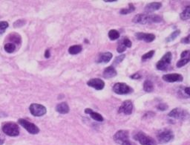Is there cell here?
<instances>
[{"label":"cell","instance_id":"obj_1","mask_svg":"<svg viewBox=\"0 0 190 145\" xmlns=\"http://www.w3.org/2000/svg\"><path fill=\"white\" fill-rule=\"evenodd\" d=\"M162 20V17L158 15H155V14H139L135 16L132 19V22L134 23L146 25V24L151 23H158V22H161Z\"/></svg>","mask_w":190,"mask_h":145},{"label":"cell","instance_id":"obj_2","mask_svg":"<svg viewBox=\"0 0 190 145\" xmlns=\"http://www.w3.org/2000/svg\"><path fill=\"white\" fill-rule=\"evenodd\" d=\"M134 139L139 142L141 145H156L157 142L153 138L147 136L142 131L138 132L134 136Z\"/></svg>","mask_w":190,"mask_h":145},{"label":"cell","instance_id":"obj_3","mask_svg":"<svg viewBox=\"0 0 190 145\" xmlns=\"http://www.w3.org/2000/svg\"><path fill=\"white\" fill-rule=\"evenodd\" d=\"M129 136L127 130H119L115 134L113 139L120 145H131L129 141Z\"/></svg>","mask_w":190,"mask_h":145},{"label":"cell","instance_id":"obj_4","mask_svg":"<svg viewBox=\"0 0 190 145\" xmlns=\"http://www.w3.org/2000/svg\"><path fill=\"white\" fill-rule=\"evenodd\" d=\"M2 131L9 136H17L19 134V128L16 123L14 122H7L2 126Z\"/></svg>","mask_w":190,"mask_h":145},{"label":"cell","instance_id":"obj_5","mask_svg":"<svg viewBox=\"0 0 190 145\" xmlns=\"http://www.w3.org/2000/svg\"><path fill=\"white\" fill-rule=\"evenodd\" d=\"M157 139L161 143H167L174 139V133L168 129H162L157 134Z\"/></svg>","mask_w":190,"mask_h":145},{"label":"cell","instance_id":"obj_6","mask_svg":"<svg viewBox=\"0 0 190 145\" xmlns=\"http://www.w3.org/2000/svg\"><path fill=\"white\" fill-rule=\"evenodd\" d=\"M172 53L168 51V52L166 53L163 57L161 58V60H160L157 63L156 68L157 69L161 70V71H163V70H166L167 68H168V66L171 63V61H172Z\"/></svg>","mask_w":190,"mask_h":145},{"label":"cell","instance_id":"obj_7","mask_svg":"<svg viewBox=\"0 0 190 145\" xmlns=\"http://www.w3.org/2000/svg\"><path fill=\"white\" fill-rule=\"evenodd\" d=\"M168 117L172 118L179 119V120H186L189 116V112L187 110H184L181 108H175L168 113Z\"/></svg>","mask_w":190,"mask_h":145},{"label":"cell","instance_id":"obj_8","mask_svg":"<svg viewBox=\"0 0 190 145\" xmlns=\"http://www.w3.org/2000/svg\"><path fill=\"white\" fill-rule=\"evenodd\" d=\"M18 123H19L22 127H24L28 133H31V134L36 135L39 133V127H37V126H36L34 123H31V122L25 120V119H19Z\"/></svg>","mask_w":190,"mask_h":145},{"label":"cell","instance_id":"obj_9","mask_svg":"<svg viewBox=\"0 0 190 145\" xmlns=\"http://www.w3.org/2000/svg\"><path fill=\"white\" fill-rule=\"evenodd\" d=\"M113 91L118 95H127L133 92L132 88L124 83H117L113 87Z\"/></svg>","mask_w":190,"mask_h":145},{"label":"cell","instance_id":"obj_10","mask_svg":"<svg viewBox=\"0 0 190 145\" xmlns=\"http://www.w3.org/2000/svg\"><path fill=\"white\" fill-rule=\"evenodd\" d=\"M29 110L31 114L36 117H40L46 113L47 110L43 105L39 103H32L30 105Z\"/></svg>","mask_w":190,"mask_h":145},{"label":"cell","instance_id":"obj_11","mask_svg":"<svg viewBox=\"0 0 190 145\" xmlns=\"http://www.w3.org/2000/svg\"><path fill=\"white\" fill-rule=\"evenodd\" d=\"M133 111V103L131 100H125L123 102L121 106L118 110V113H123L124 115H131Z\"/></svg>","mask_w":190,"mask_h":145},{"label":"cell","instance_id":"obj_12","mask_svg":"<svg viewBox=\"0 0 190 145\" xmlns=\"http://www.w3.org/2000/svg\"><path fill=\"white\" fill-rule=\"evenodd\" d=\"M87 85L97 90H102L105 87V83L100 78H93L87 82Z\"/></svg>","mask_w":190,"mask_h":145},{"label":"cell","instance_id":"obj_13","mask_svg":"<svg viewBox=\"0 0 190 145\" xmlns=\"http://www.w3.org/2000/svg\"><path fill=\"white\" fill-rule=\"evenodd\" d=\"M163 80L167 83H175V82L183 81V76L180 74L174 73V74H167L163 76Z\"/></svg>","mask_w":190,"mask_h":145},{"label":"cell","instance_id":"obj_14","mask_svg":"<svg viewBox=\"0 0 190 145\" xmlns=\"http://www.w3.org/2000/svg\"><path fill=\"white\" fill-rule=\"evenodd\" d=\"M135 37L139 40H143L146 43H151L155 40V35L151 33H136Z\"/></svg>","mask_w":190,"mask_h":145},{"label":"cell","instance_id":"obj_15","mask_svg":"<svg viewBox=\"0 0 190 145\" xmlns=\"http://www.w3.org/2000/svg\"><path fill=\"white\" fill-rule=\"evenodd\" d=\"M112 54L111 52H105L102 53L98 57V60L96 62L98 63H107L112 58Z\"/></svg>","mask_w":190,"mask_h":145},{"label":"cell","instance_id":"obj_16","mask_svg":"<svg viewBox=\"0 0 190 145\" xmlns=\"http://www.w3.org/2000/svg\"><path fill=\"white\" fill-rule=\"evenodd\" d=\"M161 7H162V3H161V2H151V3L148 4L145 7V11L146 14H149V13L158 11Z\"/></svg>","mask_w":190,"mask_h":145},{"label":"cell","instance_id":"obj_17","mask_svg":"<svg viewBox=\"0 0 190 145\" xmlns=\"http://www.w3.org/2000/svg\"><path fill=\"white\" fill-rule=\"evenodd\" d=\"M118 74V72H117L116 69H115L114 66H108L107 68L105 69L103 73V76L104 78H111V77H114Z\"/></svg>","mask_w":190,"mask_h":145},{"label":"cell","instance_id":"obj_18","mask_svg":"<svg viewBox=\"0 0 190 145\" xmlns=\"http://www.w3.org/2000/svg\"><path fill=\"white\" fill-rule=\"evenodd\" d=\"M69 106L68 105L66 102H62L57 104L56 107V111L60 114H67L69 113Z\"/></svg>","mask_w":190,"mask_h":145},{"label":"cell","instance_id":"obj_19","mask_svg":"<svg viewBox=\"0 0 190 145\" xmlns=\"http://www.w3.org/2000/svg\"><path fill=\"white\" fill-rule=\"evenodd\" d=\"M85 113L90 115L91 117V118H93L94 120H97V121L102 122L103 120V117L100 114H99V113H95V112L93 111L91 109H88V108L85 109Z\"/></svg>","mask_w":190,"mask_h":145},{"label":"cell","instance_id":"obj_20","mask_svg":"<svg viewBox=\"0 0 190 145\" xmlns=\"http://www.w3.org/2000/svg\"><path fill=\"white\" fill-rule=\"evenodd\" d=\"M82 45H72V46L68 48V52H69L70 54H72V55H74V54H77L79 53H80L82 51Z\"/></svg>","mask_w":190,"mask_h":145},{"label":"cell","instance_id":"obj_21","mask_svg":"<svg viewBox=\"0 0 190 145\" xmlns=\"http://www.w3.org/2000/svg\"><path fill=\"white\" fill-rule=\"evenodd\" d=\"M143 89L146 92H151L154 90L153 83L149 80H145L143 84Z\"/></svg>","mask_w":190,"mask_h":145},{"label":"cell","instance_id":"obj_22","mask_svg":"<svg viewBox=\"0 0 190 145\" xmlns=\"http://www.w3.org/2000/svg\"><path fill=\"white\" fill-rule=\"evenodd\" d=\"M183 20H188L190 19V6H187L180 15Z\"/></svg>","mask_w":190,"mask_h":145},{"label":"cell","instance_id":"obj_23","mask_svg":"<svg viewBox=\"0 0 190 145\" xmlns=\"http://www.w3.org/2000/svg\"><path fill=\"white\" fill-rule=\"evenodd\" d=\"M135 7L134 6V5L131 3H130L128 5V7L127 8H123V9L120 10V14H123V15H125V14H130V13H132L133 11H135Z\"/></svg>","mask_w":190,"mask_h":145},{"label":"cell","instance_id":"obj_24","mask_svg":"<svg viewBox=\"0 0 190 145\" xmlns=\"http://www.w3.org/2000/svg\"><path fill=\"white\" fill-rule=\"evenodd\" d=\"M108 37L111 40H118L120 37V33L117 30H110L109 32H108Z\"/></svg>","mask_w":190,"mask_h":145},{"label":"cell","instance_id":"obj_25","mask_svg":"<svg viewBox=\"0 0 190 145\" xmlns=\"http://www.w3.org/2000/svg\"><path fill=\"white\" fill-rule=\"evenodd\" d=\"M9 39L10 40L15 43L16 44H19L21 43V37L19 34H17L16 33H12L9 36Z\"/></svg>","mask_w":190,"mask_h":145},{"label":"cell","instance_id":"obj_26","mask_svg":"<svg viewBox=\"0 0 190 145\" xmlns=\"http://www.w3.org/2000/svg\"><path fill=\"white\" fill-rule=\"evenodd\" d=\"M180 33H181V31H180V30H176V31H175L174 32H172V34H170V35L168 36L166 39V41L167 43L171 42V41H173V40H175V39L177 37H178V36H179Z\"/></svg>","mask_w":190,"mask_h":145},{"label":"cell","instance_id":"obj_27","mask_svg":"<svg viewBox=\"0 0 190 145\" xmlns=\"http://www.w3.org/2000/svg\"><path fill=\"white\" fill-rule=\"evenodd\" d=\"M4 49H5V51L6 52L13 53L16 50V45L14 43H9L5 44V46H4Z\"/></svg>","mask_w":190,"mask_h":145},{"label":"cell","instance_id":"obj_28","mask_svg":"<svg viewBox=\"0 0 190 145\" xmlns=\"http://www.w3.org/2000/svg\"><path fill=\"white\" fill-rule=\"evenodd\" d=\"M8 25H9V24L6 21H0V35L6 31Z\"/></svg>","mask_w":190,"mask_h":145},{"label":"cell","instance_id":"obj_29","mask_svg":"<svg viewBox=\"0 0 190 145\" xmlns=\"http://www.w3.org/2000/svg\"><path fill=\"white\" fill-rule=\"evenodd\" d=\"M189 61H190L189 57V58H181V60L177 63V67L181 68V67L184 66L186 65Z\"/></svg>","mask_w":190,"mask_h":145},{"label":"cell","instance_id":"obj_30","mask_svg":"<svg viewBox=\"0 0 190 145\" xmlns=\"http://www.w3.org/2000/svg\"><path fill=\"white\" fill-rule=\"evenodd\" d=\"M122 43L125 45L126 48H131V45H132V43H131V40L128 38V37H123L121 40Z\"/></svg>","mask_w":190,"mask_h":145},{"label":"cell","instance_id":"obj_31","mask_svg":"<svg viewBox=\"0 0 190 145\" xmlns=\"http://www.w3.org/2000/svg\"><path fill=\"white\" fill-rule=\"evenodd\" d=\"M154 54H155V51H154V50H151V51L146 53V54H144L142 56V60H148V59L151 58V57H153Z\"/></svg>","mask_w":190,"mask_h":145},{"label":"cell","instance_id":"obj_32","mask_svg":"<svg viewBox=\"0 0 190 145\" xmlns=\"http://www.w3.org/2000/svg\"><path fill=\"white\" fill-rule=\"evenodd\" d=\"M25 24V19H19L17 21H16L14 23V26L15 28H19V27L23 26Z\"/></svg>","mask_w":190,"mask_h":145},{"label":"cell","instance_id":"obj_33","mask_svg":"<svg viewBox=\"0 0 190 145\" xmlns=\"http://www.w3.org/2000/svg\"><path fill=\"white\" fill-rule=\"evenodd\" d=\"M126 48H127L126 47H125V45L122 43V42H121V40H120L119 43H118V48H117V51H118V53H123V51H125V50H126Z\"/></svg>","mask_w":190,"mask_h":145},{"label":"cell","instance_id":"obj_34","mask_svg":"<svg viewBox=\"0 0 190 145\" xmlns=\"http://www.w3.org/2000/svg\"><path fill=\"white\" fill-rule=\"evenodd\" d=\"M125 54H122V55L119 56V57H117L116 58H115V61H114V66L118 65V64L120 63L121 62L124 60V58H125Z\"/></svg>","mask_w":190,"mask_h":145},{"label":"cell","instance_id":"obj_35","mask_svg":"<svg viewBox=\"0 0 190 145\" xmlns=\"http://www.w3.org/2000/svg\"><path fill=\"white\" fill-rule=\"evenodd\" d=\"M157 109L160 111H165L168 109V105H167L166 103H160L158 104V107H157Z\"/></svg>","mask_w":190,"mask_h":145},{"label":"cell","instance_id":"obj_36","mask_svg":"<svg viewBox=\"0 0 190 145\" xmlns=\"http://www.w3.org/2000/svg\"><path fill=\"white\" fill-rule=\"evenodd\" d=\"M181 58H189V51L186 50V51H183L181 54Z\"/></svg>","mask_w":190,"mask_h":145},{"label":"cell","instance_id":"obj_37","mask_svg":"<svg viewBox=\"0 0 190 145\" xmlns=\"http://www.w3.org/2000/svg\"><path fill=\"white\" fill-rule=\"evenodd\" d=\"M181 43H185V44L189 43V35H188L186 37H185V38H183L182 40H181Z\"/></svg>","mask_w":190,"mask_h":145},{"label":"cell","instance_id":"obj_38","mask_svg":"<svg viewBox=\"0 0 190 145\" xmlns=\"http://www.w3.org/2000/svg\"><path fill=\"white\" fill-rule=\"evenodd\" d=\"M131 79H134V80H138V79H140L141 77V74H138V73H135V74H132V75L130 76Z\"/></svg>","mask_w":190,"mask_h":145},{"label":"cell","instance_id":"obj_39","mask_svg":"<svg viewBox=\"0 0 190 145\" xmlns=\"http://www.w3.org/2000/svg\"><path fill=\"white\" fill-rule=\"evenodd\" d=\"M184 92H185V94L187 96H189H189H190V94H189V88L188 87H184Z\"/></svg>","mask_w":190,"mask_h":145},{"label":"cell","instance_id":"obj_40","mask_svg":"<svg viewBox=\"0 0 190 145\" xmlns=\"http://www.w3.org/2000/svg\"><path fill=\"white\" fill-rule=\"evenodd\" d=\"M5 142V137L2 135L0 134V145H2Z\"/></svg>","mask_w":190,"mask_h":145},{"label":"cell","instance_id":"obj_41","mask_svg":"<svg viewBox=\"0 0 190 145\" xmlns=\"http://www.w3.org/2000/svg\"><path fill=\"white\" fill-rule=\"evenodd\" d=\"M50 56H51V54H50V51L49 50H46L45 52V57H46V58H49Z\"/></svg>","mask_w":190,"mask_h":145},{"label":"cell","instance_id":"obj_42","mask_svg":"<svg viewBox=\"0 0 190 145\" xmlns=\"http://www.w3.org/2000/svg\"><path fill=\"white\" fill-rule=\"evenodd\" d=\"M105 2H117V0H104Z\"/></svg>","mask_w":190,"mask_h":145}]
</instances>
